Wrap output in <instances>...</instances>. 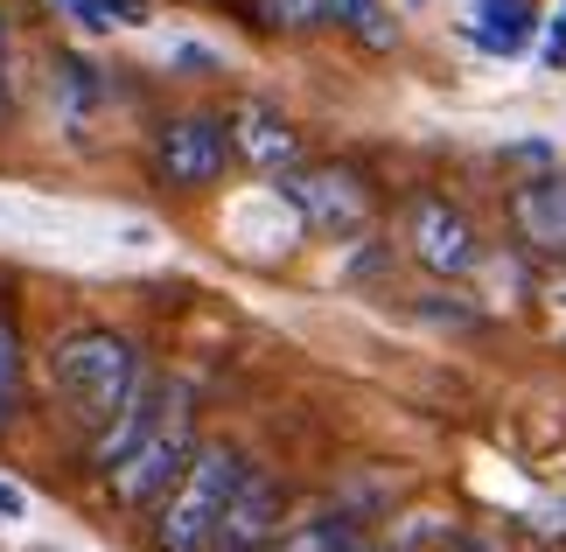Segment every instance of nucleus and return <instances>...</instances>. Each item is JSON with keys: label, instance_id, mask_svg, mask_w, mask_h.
<instances>
[{"label": "nucleus", "instance_id": "14", "mask_svg": "<svg viewBox=\"0 0 566 552\" xmlns=\"http://www.w3.org/2000/svg\"><path fill=\"white\" fill-rule=\"evenodd\" d=\"M329 21L343 35H357L364 50H391V42H399V14H391L385 0H329Z\"/></svg>", "mask_w": 566, "mask_h": 552}, {"label": "nucleus", "instance_id": "11", "mask_svg": "<svg viewBox=\"0 0 566 552\" xmlns=\"http://www.w3.org/2000/svg\"><path fill=\"white\" fill-rule=\"evenodd\" d=\"M538 35L532 0H469V42L490 56H517Z\"/></svg>", "mask_w": 566, "mask_h": 552}, {"label": "nucleus", "instance_id": "13", "mask_svg": "<svg viewBox=\"0 0 566 552\" xmlns=\"http://www.w3.org/2000/svg\"><path fill=\"white\" fill-rule=\"evenodd\" d=\"M63 21H77L84 35H113V29H147L155 8L147 0H50Z\"/></svg>", "mask_w": 566, "mask_h": 552}, {"label": "nucleus", "instance_id": "6", "mask_svg": "<svg viewBox=\"0 0 566 552\" xmlns=\"http://www.w3.org/2000/svg\"><path fill=\"white\" fill-rule=\"evenodd\" d=\"M406 246L412 259H420L427 273H441V280H462L483 267V238H475V225L454 204H441V196H420V204L406 210Z\"/></svg>", "mask_w": 566, "mask_h": 552}, {"label": "nucleus", "instance_id": "10", "mask_svg": "<svg viewBox=\"0 0 566 552\" xmlns=\"http://www.w3.org/2000/svg\"><path fill=\"white\" fill-rule=\"evenodd\" d=\"M511 225L532 252H566V175L559 168L511 189Z\"/></svg>", "mask_w": 566, "mask_h": 552}, {"label": "nucleus", "instance_id": "24", "mask_svg": "<svg viewBox=\"0 0 566 552\" xmlns=\"http://www.w3.org/2000/svg\"><path fill=\"white\" fill-rule=\"evenodd\" d=\"M0 50H8V14H0Z\"/></svg>", "mask_w": 566, "mask_h": 552}, {"label": "nucleus", "instance_id": "17", "mask_svg": "<svg viewBox=\"0 0 566 552\" xmlns=\"http://www.w3.org/2000/svg\"><path fill=\"white\" fill-rule=\"evenodd\" d=\"M259 21L280 35H301V29H322L329 21V0H259Z\"/></svg>", "mask_w": 566, "mask_h": 552}, {"label": "nucleus", "instance_id": "22", "mask_svg": "<svg viewBox=\"0 0 566 552\" xmlns=\"http://www.w3.org/2000/svg\"><path fill=\"white\" fill-rule=\"evenodd\" d=\"M504 154H511V162H538V168H546L553 162V140H511Z\"/></svg>", "mask_w": 566, "mask_h": 552}, {"label": "nucleus", "instance_id": "12", "mask_svg": "<svg viewBox=\"0 0 566 552\" xmlns=\"http://www.w3.org/2000/svg\"><path fill=\"white\" fill-rule=\"evenodd\" d=\"M50 92H56V119L71 126V134H84L92 113L105 105V77H98V63H84V56H56L50 63Z\"/></svg>", "mask_w": 566, "mask_h": 552}, {"label": "nucleus", "instance_id": "3", "mask_svg": "<svg viewBox=\"0 0 566 552\" xmlns=\"http://www.w3.org/2000/svg\"><path fill=\"white\" fill-rule=\"evenodd\" d=\"M280 204L301 217V231L315 238H357L371 225V189H364V175L350 168H280Z\"/></svg>", "mask_w": 566, "mask_h": 552}, {"label": "nucleus", "instance_id": "7", "mask_svg": "<svg viewBox=\"0 0 566 552\" xmlns=\"http://www.w3.org/2000/svg\"><path fill=\"white\" fill-rule=\"evenodd\" d=\"M176 399H182V385H176V378H155V371H140V385L126 392V406L92 434V469H98V476H113L119 461L134 455L140 440L168 419V406H176Z\"/></svg>", "mask_w": 566, "mask_h": 552}, {"label": "nucleus", "instance_id": "8", "mask_svg": "<svg viewBox=\"0 0 566 552\" xmlns=\"http://www.w3.org/2000/svg\"><path fill=\"white\" fill-rule=\"evenodd\" d=\"M280 532H287V490H280L273 476L245 469V482L231 490L224 518H217V539H210V552H266Z\"/></svg>", "mask_w": 566, "mask_h": 552}, {"label": "nucleus", "instance_id": "5", "mask_svg": "<svg viewBox=\"0 0 566 552\" xmlns=\"http://www.w3.org/2000/svg\"><path fill=\"white\" fill-rule=\"evenodd\" d=\"M231 168V126L210 113H176L155 134V175L168 189H210Z\"/></svg>", "mask_w": 566, "mask_h": 552}, {"label": "nucleus", "instance_id": "18", "mask_svg": "<svg viewBox=\"0 0 566 552\" xmlns=\"http://www.w3.org/2000/svg\"><path fill=\"white\" fill-rule=\"evenodd\" d=\"M168 63H176L182 77H210V71H224V56H217L210 42H168Z\"/></svg>", "mask_w": 566, "mask_h": 552}, {"label": "nucleus", "instance_id": "20", "mask_svg": "<svg viewBox=\"0 0 566 552\" xmlns=\"http://www.w3.org/2000/svg\"><path fill=\"white\" fill-rule=\"evenodd\" d=\"M21 518H29V490L0 476V524H21Z\"/></svg>", "mask_w": 566, "mask_h": 552}, {"label": "nucleus", "instance_id": "2", "mask_svg": "<svg viewBox=\"0 0 566 552\" xmlns=\"http://www.w3.org/2000/svg\"><path fill=\"white\" fill-rule=\"evenodd\" d=\"M245 469H252V461L238 448H224V440H196V455H189V469L176 476V490L155 503V545L161 552H210L217 518H224L231 490L245 482Z\"/></svg>", "mask_w": 566, "mask_h": 552}, {"label": "nucleus", "instance_id": "19", "mask_svg": "<svg viewBox=\"0 0 566 552\" xmlns=\"http://www.w3.org/2000/svg\"><path fill=\"white\" fill-rule=\"evenodd\" d=\"M538 63H546V71H566V8L538 29Z\"/></svg>", "mask_w": 566, "mask_h": 552}, {"label": "nucleus", "instance_id": "21", "mask_svg": "<svg viewBox=\"0 0 566 552\" xmlns=\"http://www.w3.org/2000/svg\"><path fill=\"white\" fill-rule=\"evenodd\" d=\"M14 119V56L0 50V126Z\"/></svg>", "mask_w": 566, "mask_h": 552}, {"label": "nucleus", "instance_id": "9", "mask_svg": "<svg viewBox=\"0 0 566 552\" xmlns=\"http://www.w3.org/2000/svg\"><path fill=\"white\" fill-rule=\"evenodd\" d=\"M224 126H231V162H245V168H259V175H280V168L301 162V134L287 126V113H273V105L245 98Z\"/></svg>", "mask_w": 566, "mask_h": 552}, {"label": "nucleus", "instance_id": "1", "mask_svg": "<svg viewBox=\"0 0 566 552\" xmlns=\"http://www.w3.org/2000/svg\"><path fill=\"white\" fill-rule=\"evenodd\" d=\"M140 350L119 336V329H71L56 350H50V378H56V399L71 406L77 427H105L119 406H126V392L140 385Z\"/></svg>", "mask_w": 566, "mask_h": 552}, {"label": "nucleus", "instance_id": "15", "mask_svg": "<svg viewBox=\"0 0 566 552\" xmlns=\"http://www.w3.org/2000/svg\"><path fill=\"white\" fill-rule=\"evenodd\" d=\"M350 539H357V524L343 518V511H322V518H301V524H287L266 552H350Z\"/></svg>", "mask_w": 566, "mask_h": 552}, {"label": "nucleus", "instance_id": "16", "mask_svg": "<svg viewBox=\"0 0 566 552\" xmlns=\"http://www.w3.org/2000/svg\"><path fill=\"white\" fill-rule=\"evenodd\" d=\"M14 406H21V329L0 315V434L14 427Z\"/></svg>", "mask_w": 566, "mask_h": 552}, {"label": "nucleus", "instance_id": "23", "mask_svg": "<svg viewBox=\"0 0 566 552\" xmlns=\"http://www.w3.org/2000/svg\"><path fill=\"white\" fill-rule=\"evenodd\" d=\"M350 552H385V545H364V539H350Z\"/></svg>", "mask_w": 566, "mask_h": 552}, {"label": "nucleus", "instance_id": "4", "mask_svg": "<svg viewBox=\"0 0 566 552\" xmlns=\"http://www.w3.org/2000/svg\"><path fill=\"white\" fill-rule=\"evenodd\" d=\"M189 455H196V419H189V392H182V399L168 406V419L105 482H113V497L126 503V511H155V503L176 490V476L189 469Z\"/></svg>", "mask_w": 566, "mask_h": 552}, {"label": "nucleus", "instance_id": "25", "mask_svg": "<svg viewBox=\"0 0 566 552\" xmlns=\"http://www.w3.org/2000/svg\"><path fill=\"white\" fill-rule=\"evenodd\" d=\"M412 8H427V0H412Z\"/></svg>", "mask_w": 566, "mask_h": 552}]
</instances>
